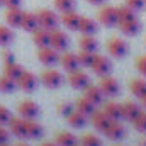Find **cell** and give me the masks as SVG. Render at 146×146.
I'll use <instances>...</instances> for the list:
<instances>
[{
  "instance_id": "ffe728a7",
  "label": "cell",
  "mask_w": 146,
  "mask_h": 146,
  "mask_svg": "<svg viewBox=\"0 0 146 146\" xmlns=\"http://www.w3.org/2000/svg\"><path fill=\"white\" fill-rule=\"evenodd\" d=\"M121 110H122V117H124V119H129V121H133V119L141 112L139 106L134 104V102H124V104L121 106Z\"/></svg>"
},
{
  "instance_id": "f546056e",
  "label": "cell",
  "mask_w": 146,
  "mask_h": 146,
  "mask_svg": "<svg viewBox=\"0 0 146 146\" xmlns=\"http://www.w3.org/2000/svg\"><path fill=\"white\" fill-rule=\"evenodd\" d=\"M78 44H80V49H83V51L94 53L97 49V39L92 36V34H85V36L78 41Z\"/></svg>"
},
{
  "instance_id": "f6af8a7d",
  "label": "cell",
  "mask_w": 146,
  "mask_h": 146,
  "mask_svg": "<svg viewBox=\"0 0 146 146\" xmlns=\"http://www.w3.org/2000/svg\"><path fill=\"white\" fill-rule=\"evenodd\" d=\"M3 60H5V63H12L14 61V54L10 51H3Z\"/></svg>"
},
{
  "instance_id": "8fae6325",
  "label": "cell",
  "mask_w": 146,
  "mask_h": 146,
  "mask_svg": "<svg viewBox=\"0 0 146 146\" xmlns=\"http://www.w3.org/2000/svg\"><path fill=\"white\" fill-rule=\"evenodd\" d=\"M117 24H119L121 33L126 34V36H136L139 33V29H141V24L136 21V17L134 19H127V21H119Z\"/></svg>"
},
{
  "instance_id": "8992f818",
  "label": "cell",
  "mask_w": 146,
  "mask_h": 146,
  "mask_svg": "<svg viewBox=\"0 0 146 146\" xmlns=\"http://www.w3.org/2000/svg\"><path fill=\"white\" fill-rule=\"evenodd\" d=\"M15 83H17V87H19L21 90H24V92H33V90L36 88L37 78L31 72H22L21 76L15 80Z\"/></svg>"
},
{
  "instance_id": "5b68a950",
  "label": "cell",
  "mask_w": 146,
  "mask_h": 146,
  "mask_svg": "<svg viewBox=\"0 0 146 146\" xmlns=\"http://www.w3.org/2000/svg\"><path fill=\"white\" fill-rule=\"evenodd\" d=\"M99 87H100L102 94L107 95V97H114V95L119 94V83H117V80L109 76V75H104V78L100 80Z\"/></svg>"
},
{
  "instance_id": "d590c367",
  "label": "cell",
  "mask_w": 146,
  "mask_h": 146,
  "mask_svg": "<svg viewBox=\"0 0 146 146\" xmlns=\"http://www.w3.org/2000/svg\"><path fill=\"white\" fill-rule=\"evenodd\" d=\"M82 146H102L100 138H97L95 134H85L82 139H80Z\"/></svg>"
},
{
  "instance_id": "4fadbf2b",
  "label": "cell",
  "mask_w": 146,
  "mask_h": 146,
  "mask_svg": "<svg viewBox=\"0 0 146 146\" xmlns=\"http://www.w3.org/2000/svg\"><path fill=\"white\" fill-rule=\"evenodd\" d=\"M68 80H70V85H72L73 88H85V87L88 85V76H87V73L80 72V70L70 72Z\"/></svg>"
},
{
  "instance_id": "d6a6232c",
  "label": "cell",
  "mask_w": 146,
  "mask_h": 146,
  "mask_svg": "<svg viewBox=\"0 0 146 146\" xmlns=\"http://www.w3.org/2000/svg\"><path fill=\"white\" fill-rule=\"evenodd\" d=\"M14 39V34L9 27L5 26H0V46H9Z\"/></svg>"
},
{
  "instance_id": "f5cc1de1",
  "label": "cell",
  "mask_w": 146,
  "mask_h": 146,
  "mask_svg": "<svg viewBox=\"0 0 146 146\" xmlns=\"http://www.w3.org/2000/svg\"><path fill=\"white\" fill-rule=\"evenodd\" d=\"M3 146H9V145H3Z\"/></svg>"
},
{
  "instance_id": "6da1fadb",
  "label": "cell",
  "mask_w": 146,
  "mask_h": 146,
  "mask_svg": "<svg viewBox=\"0 0 146 146\" xmlns=\"http://www.w3.org/2000/svg\"><path fill=\"white\" fill-rule=\"evenodd\" d=\"M36 15H37V21H39V26L41 27L54 29L58 26V15L53 10H49V9H41Z\"/></svg>"
},
{
  "instance_id": "9c48e42d",
  "label": "cell",
  "mask_w": 146,
  "mask_h": 146,
  "mask_svg": "<svg viewBox=\"0 0 146 146\" xmlns=\"http://www.w3.org/2000/svg\"><path fill=\"white\" fill-rule=\"evenodd\" d=\"M107 51H109L112 56H115V58H122L127 53V44L121 37H112L109 42H107Z\"/></svg>"
},
{
  "instance_id": "8d00e7d4",
  "label": "cell",
  "mask_w": 146,
  "mask_h": 146,
  "mask_svg": "<svg viewBox=\"0 0 146 146\" xmlns=\"http://www.w3.org/2000/svg\"><path fill=\"white\" fill-rule=\"evenodd\" d=\"M127 19H134V12H133V9H129L127 5L117 9V22H119V21H127Z\"/></svg>"
},
{
  "instance_id": "2e32d148",
  "label": "cell",
  "mask_w": 146,
  "mask_h": 146,
  "mask_svg": "<svg viewBox=\"0 0 146 146\" xmlns=\"http://www.w3.org/2000/svg\"><path fill=\"white\" fill-rule=\"evenodd\" d=\"M21 27L24 31H29V33H33L34 29H37L39 27L37 15L36 14H31V12H24L22 14V21H21Z\"/></svg>"
},
{
  "instance_id": "b9f144b4",
  "label": "cell",
  "mask_w": 146,
  "mask_h": 146,
  "mask_svg": "<svg viewBox=\"0 0 146 146\" xmlns=\"http://www.w3.org/2000/svg\"><path fill=\"white\" fill-rule=\"evenodd\" d=\"M2 5H5L7 9H15L21 5V0H2Z\"/></svg>"
},
{
  "instance_id": "7dc6e473",
  "label": "cell",
  "mask_w": 146,
  "mask_h": 146,
  "mask_svg": "<svg viewBox=\"0 0 146 146\" xmlns=\"http://www.w3.org/2000/svg\"><path fill=\"white\" fill-rule=\"evenodd\" d=\"M41 146H58V145H54V143H42Z\"/></svg>"
},
{
  "instance_id": "836d02e7",
  "label": "cell",
  "mask_w": 146,
  "mask_h": 146,
  "mask_svg": "<svg viewBox=\"0 0 146 146\" xmlns=\"http://www.w3.org/2000/svg\"><path fill=\"white\" fill-rule=\"evenodd\" d=\"M133 122H134V127L139 131V133H145L146 131V112H139L134 119H133Z\"/></svg>"
},
{
  "instance_id": "277c9868",
  "label": "cell",
  "mask_w": 146,
  "mask_h": 146,
  "mask_svg": "<svg viewBox=\"0 0 146 146\" xmlns=\"http://www.w3.org/2000/svg\"><path fill=\"white\" fill-rule=\"evenodd\" d=\"M49 46L54 48L56 51H63L68 46V37L65 33L58 29H49Z\"/></svg>"
},
{
  "instance_id": "4316f807",
  "label": "cell",
  "mask_w": 146,
  "mask_h": 146,
  "mask_svg": "<svg viewBox=\"0 0 146 146\" xmlns=\"http://www.w3.org/2000/svg\"><path fill=\"white\" fill-rule=\"evenodd\" d=\"M66 119H68V122L72 124L73 127H83L87 124V115L82 114V112H78V110H72L66 115Z\"/></svg>"
},
{
  "instance_id": "1f68e13d",
  "label": "cell",
  "mask_w": 146,
  "mask_h": 146,
  "mask_svg": "<svg viewBox=\"0 0 146 146\" xmlns=\"http://www.w3.org/2000/svg\"><path fill=\"white\" fill-rule=\"evenodd\" d=\"M15 80H12V78H9L7 75H2L0 76V92H12L14 88H15Z\"/></svg>"
},
{
  "instance_id": "f1b7e54d",
  "label": "cell",
  "mask_w": 146,
  "mask_h": 146,
  "mask_svg": "<svg viewBox=\"0 0 146 146\" xmlns=\"http://www.w3.org/2000/svg\"><path fill=\"white\" fill-rule=\"evenodd\" d=\"M56 145L58 146H76V138H75V134L68 133V131H61L56 136Z\"/></svg>"
},
{
  "instance_id": "681fc988",
  "label": "cell",
  "mask_w": 146,
  "mask_h": 146,
  "mask_svg": "<svg viewBox=\"0 0 146 146\" xmlns=\"http://www.w3.org/2000/svg\"><path fill=\"white\" fill-rule=\"evenodd\" d=\"M141 146H146V138L145 139H141Z\"/></svg>"
},
{
  "instance_id": "484cf974",
  "label": "cell",
  "mask_w": 146,
  "mask_h": 146,
  "mask_svg": "<svg viewBox=\"0 0 146 146\" xmlns=\"http://www.w3.org/2000/svg\"><path fill=\"white\" fill-rule=\"evenodd\" d=\"M60 61H61V66L66 70V72H73V70H76L78 68V58L72 54V53H65L61 58H60Z\"/></svg>"
},
{
  "instance_id": "30bf717a",
  "label": "cell",
  "mask_w": 146,
  "mask_h": 146,
  "mask_svg": "<svg viewBox=\"0 0 146 146\" xmlns=\"http://www.w3.org/2000/svg\"><path fill=\"white\" fill-rule=\"evenodd\" d=\"M90 66H92V70L95 75H100V76H104V75H107L110 72V61L106 58V56H95L94 54V60H92V63H90Z\"/></svg>"
},
{
  "instance_id": "5bb4252c",
  "label": "cell",
  "mask_w": 146,
  "mask_h": 146,
  "mask_svg": "<svg viewBox=\"0 0 146 146\" xmlns=\"http://www.w3.org/2000/svg\"><path fill=\"white\" fill-rule=\"evenodd\" d=\"M92 124H94V127L97 131L104 133L107 124H109V117L104 114V110H94L92 112Z\"/></svg>"
},
{
  "instance_id": "ba28073f",
  "label": "cell",
  "mask_w": 146,
  "mask_h": 146,
  "mask_svg": "<svg viewBox=\"0 0 146 146\" xmlns=\"http://www.w3.org/2000/svg\"><path fill=\"white\" fill-rule=\"evenodd\" d=\"M99 21H100V24H104V26H107V27L115 26V24H117V9L107 7V5L102 7L100 12H99Z\"/></svg>"
},
{
  "instance_id": "44dd1931",
  "label": "cell",
  "mask_w": 146,
  "mask_h": 146,
  "mask_svg": "<svg viewBox=\"0 0 146 146\" xmlns=\"http://www.w3.org/2000/svg\"><path fill=\"white\" fill-rule=\"evenodd\" d=\"M61 22H63V26H66L68 29H78V26H80V15H76L73 10L63 12Z\"/></svg>"
},
{
  "instance_id": "52a82bcc",
  "label": "cell",
  "mask_w": 146,
  "mask_h": 146,
  "mask_svg": "<svg viewBox=\"0 0 146 146\" xmlns=\"http://www.w3.org/2000/svg\"><path fill=\"white\" fill-rule=\"evenodd\" d=\"M17 110H19L21 117H24V119H36L37 115H39V106H37L36 102H33V100L21 102Z\"/></svg>"
},
{
  "instance_id": "e0dca14e",
  "label": "cell",
  "mask_w": 146,
  "mask_h": 146,
  "mask_svg": "<svg viewBox=\"0 0 146 146\" xmlns=\"http://www.w3.org/2000/svg\"><path fill=\"white\" fill-rule=\"evenodd\" d=\"M22 10L19 7L15 9H9L7 14H5V22L10 26V27H21V21H22Z\"/></svg>"
},
{
  "instance_id": "ac0fdd59",
  "label": "cell",
  "mask_w": 146,
  "mask_h": 146,
  "mask_svg": "<svg viewBox=\"0 0 146 146\" xmlns=\"http://www.w3.org/2000/svg\"><path fill=\"white\" fill-rule=\"evenodd\" d=\"M104 133L107 134V138H110V139H119L124 134V127H122V124L119 121H109V124H107Z\"/></svg>"
},
{
  "instance_id": "c3c4849f",
  "label": "cell",
  "mask_w": 146,
  "mask_h": 146,
  "mask_svg": "<svg viewBox=\"0 0 146 146\" xmlns=\"http://www.w3.org/2000/svg\"><path fill=\"white\" fill-rule=\"evenodd\" d=\"M141 99H143V106H145V107H146V95H143Z\"/></svg>"
},
{
  "instance_id": "603a6c76",
  "label": "cell",
  "mask_w": 146,
  "mask_h": 146,
  "mask_svg": "<svg viewBox=\"0 0 146 146\" xmlns=\"http://www.w3.org/2000/svg\"><path fill=\"white\" fill-rule=\"evenodd\" d=\"M94 106L95 104L92 100H88L87 97H82V99H76L75 100V110H78V112H82L85 115H88V114L94 112Z\"/></svg>"
},
{
  "instance_id": "7402d4cb",
  "label": "cell",
  "mask_w": 146,
  "mask_h": 146,
  "mask_svg": "<svg viewBox=\"0 0 146 146\" xmlns=\"http://www.w3.org/2000/svg\"><path fill=\"white\" fill-rule=\"evenodd\" d=\"M104 114L109 117V121H117L119 117H122L121 106L115 104V102H107V104L104 106Z\"/></svg>"
},
{
  "instance_id": "ee69618b",
  "label": "cell",
  "mask_w": 146,
  "mask_h": 146,
  "mask_svg": "<svg viewBox=\"0 0 146 146\" xmlns=\"http://www.w3.org/2000/svg\"><path fill=\"white\" fill-rule=\"evenodd\" d=\"M58 110H60L61 114H65V115H68V114L72 112V107H70L68 104H60V107H58Z\"/></svg>"
},
{
  "instance_id": "83f0119b",
  "label": "cell",
  "mask_w": 146,
  "mask_h": 146,
  "mask_svg": "<svg viewBox=\"0 0 146 146\" xmlns=\"http://www.w3.org/2000/svg\"><path fill=\"white\" fill-rule=\"evenodd\" d=\"M22 72H24L22 66L17 65L15 61H12V63H5V66H3V75H7V76L12 78V80H17Z\"/></svg>"
},
{
  "instance_id": "bcb514c9",
  "label": "cell",
  "mask_w": 146,
  "mask_h": 146,
  "mask_svg": "<svg viewBox=\"0 0 146 146\" xmlns=\"http://www.w3.org/2000/svg\"><path fill=\"white\" fill-rule=\"evenodd\" d=\"M87 2H90V3H94V5H99V3H102L104 0H87Z\"/></svg>"
},
{
  "instance_id": "7a4b0ae2",
  "label": "cell",
  "mask_w": 146,
  "mask_h": 146,
  "mask_svg": "<svg viewBox=\"0 0 146 146\" xmlns=\"http://www.w3.org/2000/svg\"><path fill=\"white\" fill-rule=\"evenodd\" d=\"M41 82L48 88H58L61 85V82H63V76L56 70H44L41 73Z\"/></svg>"
},
{
  "instance_id": "f35d334b",
  "label": "cell",
  "mask_w": 146,
  "mask_h": 146,
  "mask_svg": "<svg viewBox=\"0 0 146 146\" xmlns=\"http://www.w3.org/2000/svg\"><path fill=\"white\" fill-rule=\"evenodd\" d=\"M10 119H12L10 110L7 109V107H3V106H0V126L5 124V122H9Z\"/></svg>"
},
{
  "instance_id": "d4e9b609",
  "label": "cell",
  "mask_w": 146,
  "mask_h": 146,
  "mask_svg": "<svg viewBox=\"0 0 146 146\" xmlns=\"http://www.w3.org/2000/svg\"><path fill=\"white\" fill-rule=\"evenodd\" d=\"M42 134V127L34 119H26V138H39Z\"/></svg>"
},
{
  "instance_id": "f907efd6",
  "label": "cell",
  "mask_w": 146,
  "mask_h": 146,
  "mask_svg": "<svg viewBox=\"0 0 146 146\" xmlns=\"http://www.w3.org/2000/svg\"><path fill=\"white\" fill-rule=\"evenodd\" d=\"M15 146H29V145H26V143H19V145H15Z\"/></svg>"
},
{
  "instance_id": "cb8c5ba5",
  "label": "cell",
  "mask_w": 146,
  "mask_h": 146,
  "mask_svg": "<svg viewBox=\"0 0 146 146\" xmlns=\"http://www.w3.org/2000/svg\"><path fill=\"white\" fill-rule=\"evenodd\" d=\"M78 31L83 33V34H95V33H97V24H95V21H92L90 17H80Z\"/></svg>"
},
{
  "instance_id": "d6986e66",
  "label": "cell",
  "mask_w": 146,
  "mask_h": 146,
  "mask_svg": "<svg viewBox=\"0 0 146 146\" xmlns=\"http://www.w3.org/2000/svg\"><path fill=\"white\" fill-rule=\"evenodd\" d=\"M83 90H85V97H87L88 100H92L94 104H100V102H102V99H104V94H102L100 87L87 85V87H85Z\"/></svg>"
},
{
  "instance_id": "4dcf8cb0",
  "label": "cell",
  "mask_w": 146,
  "mask_h": 146,
  "mask_svg": "<svg viewBox=\"0 0 146 146\" xmlns=\"http://www.w3.org/2000/svg\"><path fill=\"white\" fill-rule=\"evenodd\" d=\"M129 88H131V92H133L136 97H143V95H146V82L141 80V78L133 80L131 85H129Z\"/></svg>"
},
{
  "instance_id": "ab89813d",
  "label": "cell",
  "mask_w": 146,
  "mask_h": 146,
  "mask_svg": "<svg viewBox=\"0 0 146 146\" xmlns=\"http://www.w3.org/2000/svg\"><path fill=\"white\" fill-rule=\"evenodd\" d=\"M126 5L133 10H141L145 7V0H126Z\"/></svg>"
},
{
  "instance_id": "7c38bea8",
  "label": "cell",
  "mask_w": 146,
  "mask_h": 146,
  "mask_svg": "<svg viewBox=\"0 0 146 146\" xmlns=\"http://www.w3.org/2000/svg\"><path fill=\"white\" fill-rule=\"evenodd\" d=\"M10 133L17 138H26V119L24 117H12L9 121Z\"/></svg>"
},
{
  "instance_id": "e575fe53",
  "label": "cell",
  "mask_w": 146,
  "mask_h": 146,
  "mask_svg": "<svg viewBox=\"0 0 146 146\" xmlns=\"http://www.w3.org/2000/svg\"><path fill=\"white\" fill-rule=\"evenodd\" d=\"M76 58H78V65H82V66H90V63H92V60H94V53L82 49Z\"/></svg>"
},
{
  "instance_id": "60d3db41",
  "label": "cell",
  "mask_w": 146,
  "mask_h": 146,
  "mask_svg": "<svg viewBox=\"0 0 146 146\" xmlns=\"http://www.w3.org/2000/svg\"><path fill=\"white\" fill-rule=\"evenodd\" d=\"M136 66H138L139 73L146 75V56H141V58H138V61H136Z\"/></svg>"
},
{
  "instance_id": "816d5d0a",
  "label": "cell",
  "mask_w": 146,
  "mask_h": 146,
  "mask_svg": "<svg viewBox=\"0 0 146 146\" xmlns=\"http://www.w3.org/2000/svg\"><path fill=\"white\" fill-rule=\"evenodd\" d=\"M0 5H2V0H0Z\"/></svg>"
},
{
  "instance_id": "74e56055",
  "label": "cell",
  "mask_w": 146,
  "mask_h": 146,
  "mask_svg": "<svg viewBox=\"0 0 146 146\" xmlns=\"http://www.w3.org/2000/svg\"><path fill=\"white\" fill-rule=\"evenodd\" d=\"M54 5L58 10L61 12H68V10H73V0H54Z\"/></svg>"
},
{
  "instance_id": "7bdbcfd3",
  "label": "cell",
  "mask_w": 146,
  "mask_h": 146,
  "mask_svg": "<svg viewBox=\"0 0 146 146\" xmlns=\"http://www.w3.org/2000/svg\"><path fill=\"white\" fill-rule=\"evenodd\" d=\"M7 143H9V133L0 126V146L7 145Z\"/></svg>"
},
{
  "instance_id": "9a60e30c",
  "label": "cell",
  "mask_w": 146,
  "mask_h": 146,
  "mask_svg": "<svg viewBox=\"0 0 146 146\" xmlns=\"http://www.w3.org/2000/svg\"><path fill=\"white\" fill-rule=\"evenodd\" d=\"M33 41L34 44L42 48V46H49V29L46 27H37L33 31Z\"/></svg>"
},
{
  "instance_id": "3957f363",
  "label": "cell",
  "mask_w": 146,
  "mask_h": 146,
  "mask_svg": "<svg viewBox=\"0 0 146 146\" xmlns=\"http://www.w3.org/2000/svg\"><path fill=\"white\" fill-rule=\"evenodd\" d=\"M37 60H39L42 65L49 66V65H54V63L60 60V56H58V51H56L54 48H51V46H42V48H39V51H37Z\"/></svg>"
}]
</instances>
